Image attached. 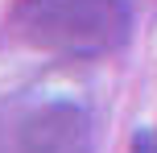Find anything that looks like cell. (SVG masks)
<instances>
[{
	"mask_svg": "<svg viewBox=\"0 0 157 153\" xmlns=\"http://www.w3.org/2000/svg\"><path fill=\"white\" fill-rule=\"evenodd\" d=\"M25 17V37L50 54L95 58L116 50L128 37V4L124 0H33Z\"/></svg>",
	"mask_w": 157,
	"mask_h": 153,
	"instance_id": "6da1fadb",
	"label": "cell"
},
{
	"mask_svg": "<svg viewBox=\"0 0 157 153\" xmlns=\"http://www.w3.org/2000/svg\"><path fill=\"white\" fill-rule=\"evenodd\" d=\"M132 153H157V132H136L132 137Z\"/></svg>",
	"mask_w": 157,
	"mask_h": 153,
	"instance_id": "3957f363",
	"label": "cell"
},
{
	"mask_svg": "<svg viewBox=\"0 0 157 153\" xmlns=\"http://www.w3.org/2000/svg\"><path fill=\"white\" fill-rule=\"evenodd\" d=\"M13 153H91V116L75 99H46L13 120Z\"/></svg>",
	"mask_w": 157,
	"mask_h": 153,
	"instance_id": "7a4b0ae2",
	"label": "cell"
}]
</instances>
